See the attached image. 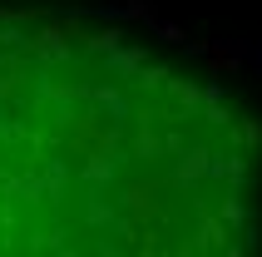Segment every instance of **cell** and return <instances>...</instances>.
Segmentation results:
<instances>
[{
	"mask_svg": "<svg viewBox=\"0 0 262 257\" xmlns=\"http://www.w3.org/2000/svg\"><path fill=\"white\" fill-rule=\"evenodd\" d=\"M257 124L183 55L70 15H0V257H252Z\"/></svg>",
	"mask_w": 262,
	"mask_h": 257,
	"instance_id": "cell-1",
	"label": "cell"
}]
</instances>
